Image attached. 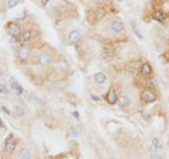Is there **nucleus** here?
<instances>
[{"label":"nucleus","instance_id":"1","mask_svg":"<svg viewBox=\"0 0 169 159\" xmlns=\"http://www.w3.org/2000/svg\"><path fill=\"white\" fill-rule=\"evenodd\" d=\"M141 100H142V101H145V103H152V101H155V100H157V95H155V92H154V90H151V89H145V90L141 93Z\"/></svg>","mask_w":169,"mask_h":159},{"label":"nucleus","instance_id":"2","mask_svg":"<svg viewBox=\"0 0 169 159\" xmlns=\"http://www.w3.org/2000/svg\"><path fill=\"white\" fill-rule=\"evenodd\" d=\"M16 148H17V141L14 139L13 135H9V138L6 139V144H4V151L7 154H13Z\"/></svg>","mask_w":169,"mask_h":159},{"label":"nucleus","instance_id":"3","mask_svg":"<svg viewBox=\"0 0 169 159\" xmlns=\"http://www.w3.org/2000/svg\"><path fill=\"white\" fill-rule=\"evenodd\" d=\"M7 31L13 38H19L21 34V28L17 23H9V27H7Z\"/></svg>","mask_w":169,"mask_h":159},{"label":"nucleus","instance_id":"4","mask_svg":"<svg viewBox=\"0 0 169 159\" xmlns=\"http://www.w3.org/2000/svg\"><path fill=\"white\" fill-rule=\"evenodd\" d=\"M110 27H111V31L116 32V34L124 31V24H123V21H121L120 19L113 20V21H111V24H110Z\"/></svg>","mask_w":169,"mask_h":159},{"label":"nucleus","instance_id":"5","mask_svg":"<svg viewBox=\"0 0 169 159\" xmlns=\"http://www.w3.org/2000/svg\"><path fill=\"white\" fill-rule=\"evenodd\" d=\"M19 58H20L23 62L28 61V58H30V49H28L25 45H23V47L19 48Z\"/></svg>","mask_w":169,"mask_h":159},{"label":"nucleus","instance_id":"6","mask_svg":"<svg viewBox=\"0 0 169 159\" xmlns=\"http://www.w3.org/2000/svg\"><path fill=\"white\" fill-rule=\"evenodd\" d=\"M68 40H69V42H71V44H78L80 40H82V35H80V32H79V31L74 30V31L69 32Z\"/></svg>","mask_w":169,"mask_h":159},{"label":"nucleus","instance_id":"7","mask_svg":"<svg viewBox=\"0 0 169 159\" xmlns=\"http://www.w3.org/2000/svg\"><path fill=\"white\" fill-rule=\"evenodd\" d=\"M106 100H107V103H109V104H116L117 103L118 97H117V93L113 90V89H110V90L107 92V95H106Z\"/></svg>","mask_w":169,"mask_h":159},{"label":"nucleus","instance_id":"8","mask_svg":"<svg viewBox=\"0 0 169 159\" xmlns=\"http://www.w3.org/2000/svg\"><path fill=\"white\" fill-rule=\"evenodd\" d=\"M151 73H152L151 65L148 64V62H144V64L141 65V75H142L144 77H148V76H151Z\"/></svg>","mask_w":169,"mask_h":159},{"label":"nucleus","instance_id":"9","mask_svg":"<svg viewBox=\"0 0 169 159\" xmlns=\"http://www.w3.org/2000/svg\"><path fill=\"white\" fill-rule=\"evenodd\" d=\"M118 106L121 107V108H124V107H127V106H130V103H131V99L128 97V96H126V95H123V96H120L118 97Z\"/></svg>","mask_w":169,"mask_h":159},{"label":"nucleus","instance_id":"10","mask_svg":"<svg viewBox=\"0 0 169 159\" xmlns=\"http://www.w3.org/2000/svg\"><path fill=\"white\" fill-rule=\"evenodd\" d=\"M17 155H19V159H31V151L28 148H21Z\"/></svg>","mask_w":169,"mask_h":159},{"label":"nucleus","instance_id":"11","mask_svg":"<svg viewBox=\"0 0 169 159\" xmlns=\"http://www.w3.org/2000/svg\"><path fill=\"white\" fill-rule=\"evenodd\" d=\"M51 61H52V58L49 53H42V55H40V59H38V62L41 65H49Z\"/></svg>","mask_w":169,"mask_h":159},{"label":"nucleus","instance_id":"12","mask_svg":"<svg viewBox=\"0 0 169 159\" xmlns=\"http://www.w3.org/2000/svg\"><path fill=\"white\" fill-rule=\"evenodd\" d=\"M106 80H107V77H106L104 73H102V72H97L95 75V82L96 83H99V85H103Z\"/></svg>","mask_w":169,"mask_h":159},{"label":"nucleus","instance_id":"13","mask_svg":"<svg viewBox=\"0 0 169 159\" xmlns=\"http://www.w3.org/2000/svg\"><path fill=\"white\" fill-rule=\"evenodd\" d=\"M152 19L154 20H157V21H159V23H164L165 21V13L164 11H155L154 13V16H152Z\"/></svg>","mask_w":169,"mask_h":159},{"label":"nucleus","instance_id":"14","mask_svg":"<svg viewBox=\"0 0 169 159\" xmlns=\"http://www.w3.org/2000/svg\"><path fill=\"white\" fill-rule=\"evenodd\" d=\"M151 156H152V159H162L161 152H159L158 149H155V148L151 149Z\"/></svg>","mask_w":169,"mask_h":159},{"label":"nucleus","instance_id":"15","mask_svg":"<svg viewBox=\"0 0 169 159\" xmlns=\"http://www.w3.org/2000/svg\"><path fill=\"white\" fill-rule=\"evenodd\" d=\"M31 38H32V32L30 31V30H27V31H25L24 34H23V41H24V42L30 41Z\"/></svg>","mask_w":169,"mask_h":159},{"label":"nucleus","instance_id":"16","mask_svg":"<svg viewBox=\"0 0 169 159\" xmlns=\"http://www.w3.org/2000/svg\"><path fill=\"white\" fill-rule=\"evenodd\" d=\"M14 110H16V114L20 116V117H23L24 114H25V110H24V107L23 106H16L14 107Z\"/></svg>","mask_w":169,"mask_h":159},{"label":"nucleus","instance_id":"17","mask_svg":"<svg viewBox=\"0 0 169 159\" xmlns=\"http://www.w3.org/2000/svg\"><path fill=\"white\" fill-rule=\"evenodd\" d=\"M152 148H155V149H161L162 148V147H161V142H159V139L158 138H154V139H152Z\"/></svg>","mask_w":169,"mask_h":159},{"label":"nucleus","instance_id":"18","mask_svg":"<svg viewBox=\"0 0 169 159\" xmlns=\"http://www.w3.org/2000/svg\"><path fill=\"white\" fill-rule=\"evenodd\" d=\"M131 27H133V30H134V32H135V35H137L138 38H142V35H141V32L138 31V28H137V24L134 21H131Z\"/></svg>","mask_w":169,"mask_h":159},{"label":"nucleus","instance_id":"19","mask_svg":"<svg viewBox=\"0 0 169 159\" xmlns=\"http://www.w3.org/2000/svg\"><path fill=\"white\" fill-rule=\"evenodd\" d=\"M10 85H11V87H13V89H16L17 86H20V85H19V82H17L14 77H11V79H10Z\"/></svg>","mask_w":169,"mask_h":159},{"label":"nucleus","instance_id":"20","mask_svg":"<svg viewBox=\"0 0 169 159\" xmlns=\"http://www.w3.org/2000/svg\"><path fill=\"white\" fill-rule=\"evenodd\" d=\"M14 90H16V93H17V95H23V92H24V89H23L21 86H17Z\"/></svg>","mask_w":169,"mask_h":159},{"label":"nucleus","instance_id":"21","mask_svg":"<svg viewBox=\"0 0 169 159\" xmlns=\"http://www.w3.org/2000/svg\"><path fill=\"white\" fill-rule=\"evenodd\" d=\"M19 3V0H9V7H13Z\"/></svg>","mask_w":169,"mask_h":159},{"label":"nucleus","instance_id":"22","mask_svg":"<svg viewBox=\"0 0 169 159\" xmlns=\"http://www.w3.org/2000/svg\"><path fill=\"white\" fill-rule=\"evenodd\" d=\"M3 93H7V89L3 85H0V95H3Z\"/></svg>","mask_w":169,"mask_h":159},{"label":"nucleus","instance_id":"23","mask_svg":"<svg viewBox=\"0 0 169 159\" xmlns=\"http://www.w3.org/2000/svg\"><path fill=\"white\" fill-rule=\"evenodd\" d=\"M1 110H3V111H4L6 114H10V110H9V108H7L6 106H1Z\"/></svg>","mask_w":169,"mask_h":159},{"label":"nucleus","instance_id":"24","mask_svg":"<svg viewBox=\"0 0 169 159\" xmlns=\"http://www.w3.org/2000/svg\"><path fill=\"white\" fill-rule=\"evenodd\" d=\"M92 99L96 100V101H100V97H99V96H96V95H92Z\"/></svg>","mask_w":169,"mask_h":159},{"label":"nucleus","instance_id":"25","mask_svg":"<svg viewBox=\"0 0 169 159\" xmlns=\"http://www.w3.org/2000/svg\"><path fill=\"white\" fill-rule=\"evenodd\" d=\"M142 117H144L145 120H149V116H148V113H142Z\"/></svg>","mask_w":169,"mask_h":159},{"label":"nucleus","instance_id":"26","mask_svg":"<svg viewBox=\"0 0 169 159\" xmlns=\"http://www.w3.org/2000/svg\"><path fill=\"white\" fill-rule=\"evenodd\" d=\"M47 3H48V0H41V4H42V6H47Z\"/></svg>","mask_w":169,"mask_h":159},{"label":"nucleus","instance_id":"27","mask_svg":"<svg viewBox=\"0 0 169 159\" xmlns=\"http://www.w3.org/2000/svg\"><path fill=\"white\" fill-rule=\"evenodd\" d=\"M74 117H75V118H79V113H78V111H75V113H74Z\"/></svg>","mask_w":169,"mask_h":159},{"label":"nucleus","instance_id":"28","mask_svg":"<svg viewBox=\"0 0 169 159\" xmlns=\"http://www.w3.org/2000/svg\"><path fill=\"white\" fill-rule=\"evenodd\" d=\"M0 127H4V124H3V121H1V118H0Z\"/></svg>","mask_w":169,"mask_h":159}]
</instances>
